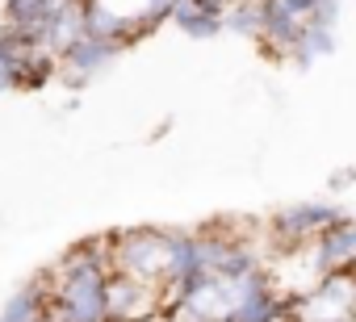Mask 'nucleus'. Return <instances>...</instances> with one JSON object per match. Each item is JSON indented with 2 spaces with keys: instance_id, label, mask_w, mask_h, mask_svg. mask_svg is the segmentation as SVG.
Wrapping results in <instances>:
<instances>
[{
  "instance_id": "obj_1",
  "label": "nucleus",
  "mask_w": 356,
  "mask_h": 322,
  "mask_svg": "<svg viewBox=\"0 0 356 322\" xmlns=\"http://www.w3.org/2000/svg\"><path fill=\"white\" fill-rule=\"evenodd\" d=\"M109 239L76 243L47 272V305L51 322H105V280H109Z\"/></svg>"
},
{
  "instance_id": "obj_2",
  "label": "nucleus",
  "mask_w": 356,
  "mask_h": 322,
  "mask_svg": "<svg viewBox=\"0 0 356 322\" xmlns=\"http://www.w3.org/2000/svg\"><path fill=\"white\" fill-rule=\"evenodd\" d=\"M109 239V268L147 285H168V239L172 230H155V226H130V230H113Z\"/></svg>"
},
{
  "instance_id": "obj_3",
  "label": "nucleus",
  "mask_w": 356,
  "mask_h": 322,
  "mask_svg": "<svg viewBox=\"0 0 356 322\" xmlns=\"http://www.w3.org/2000/svg\"><path fill=\"white\" fill-rule=\"evenodd\" d=\"M289 322H356V264L323 272L310 289L289 297Z\"/></svg>"
},
{
  "instance_id": "obj_4",
  "label": "nucleus",
  "mask_w": 356,
  "mask_h": 322,
  "mask_svg": "<svg viewBox=\"0 0 356 322\" xmlns=\"http://www.w3.org/2000/svg\"><path fill=\"white\" fill-rule=\"evenodd\" d=\"M163 301L168 297L159 285H147V280H134L122 272H109V280H105V322H151V318H159Z\"/></svg>"
},
{
  "instance_id": "obj_5",
  "label": "nucleus",
  "mask_w": 356,
  "mask_h": 322,
  "mask_svg": "<svg viewBox=\"0 0 356 322\" xmlns=\"http://www.w3.org/2000/svg\"><path fill=\"white\" fill-rule=\"evenodd\" d=\"M285 314H289V297L260 268V272L235 280V305H231V314L222 322H281Z\"/></svg>"
},
{
  "instance_id": "obj_6",
  "label": "nucleus",
  "mask_w": 356,
  "mask_h": 322,
  "mask_svg": "<svg viewBox=\"0 0 356 322\" xmlns=\"http://www.w3.org/2000/svg\"><path fill=\"white\" fill-rule=\"evenodd\" d=\"M118 55H122V46H118V42L80 38V42H72V46L59 55V80H63L67 88H84V84H88L92 76H101Z\"/></svg>"
},
{
  "instance_id": "obj_7",
  "label": "nucleus",
  "mask_w": 356,
  "mask_h": 322,
  "mask_svg": "<svg viewBox=\"0 0 356 322\" xmlns=\"http://www.w3.org/2000/svg\"><path fill=\"white\" fill-rule=\"evenodd\" d=\"M348 264H356V218L339 214L323 235L310 239V272L323 276V272H335Z\"/></svg>"
},
{
  "instance_id": "obj_8",
  "label": "nucleus",
  "mask_w": 356,
  "mask_h": 322,
  "mask_svg": "<svg viewBox=\"0 0 356 322\" xmlns=\"http://www.w3.org/2000/svg\"><path fill=\"white\" fill-rule=\"evenodd\" d=\"M339 218L335 205H323V201H302V205H289L273 218V235L285 243V247H302L310 243L314 235H323L331 222Z\"/></svg>"
},
{
  "instance_id": "obj_9",
  "label": "nucleus",
  "mask_w": 356,
  "mask_h": 322,
  "mask_svg": "<svg viewBox=\"0 0 356 322\" xmlns=\"http://www.w3.org/2000/svg\"><path fill=\"white\" fill-rule=\"evenodd\" d=\"M222 0H181V5L172 9V26L181 30V34H189V38H197V42H206V38H218L222 34Z\"/></svg>"
},
{
  "instance_id": "obj_10",
  "label": "nucleus",
  "mask_w": 356,
  "mask_h": 322,
  "mask_svg": "<svg viewBox=\"0 0 356 322\" xmlns=\"http://www.w3.org/2000/svg\"><path fill=\"white\" fill-rule=\"evenodd\" d=\"M260 5V38L273 51H293L302 38V22L281 5V0H256Z\"/></svg>"
},
{
  "instance_id": "obj_11",
  "label": "nucleus",
  "mask_w": 356,
  "mask_h": 322,
  "mask_svg": "<svg viewBox=\"0 0 356 322\" xmlns=\"http://www.w3.org/2000/svg\"><path fill=\"white\" fill-rule=\"evenodd\" d=\"M51 13V0H5V38L13 42H38V30Z\"/></svg>"
},
{
  "instance_id": "obj_12",
  "label": "nucleus",
  "mask_w": 356,
  "mask_h": 322,
  "mask_svg": "<svg viewBox=\"0 0 356 322\" xmlns=\"http://www.w3.org/2000/svg\"><path fill=\"white\" fill-rule=\"evenodd\" d=\"M0 322H51V305H47V276L26 280L5 305H0Z\"/></svg>"
},
{
  "instance_id": "obj_13",
  "label": "nucleus",
  "mask_w": 356,
  "mask_h": 322,
  "mask_svg": "<svg viewBox=\"0 0 356 322\" xmlns=\"http://www.w3.org/2000/svg\"><path fill=\"white\" fill-rule=\"evenodd\" d=\"M335 51V30H314V26H302V38L293 46V63L298 67H310L314 59L331 55Z\"/></svg>"
},
{
  "instance_id": "obj_14",
  "label": "nucleus",
  "mask_w": 356,
  "mask_h": 322,
  "mask_svg": "<svg viewBox=\"0 0 356 322\" xmlns=\"http://www.w3.org/2000/svg\"><path fill=\"white\" fill-rule=\"evenodd\" d=\"M30 42H13L0 34V92H13L22 84V63H26Z\"/></svg>"
},
{
  "instance_id": "obj_15",
  "label": "nucleus",
  "mask_w": 356,
  "mask_h": 322,
  "mask_svg": "<svg viewBox=\"0 0 356 322\" xmlns=\"http://www.w3.org/2000/svg\"><path fill=\"white\" fill-rule=\"evenodd\" d=\"M222 30L243 34V38H260V5L256 0H239V5L222 9Z\"/></svg>"
},
{
  "instance_id": "obj_16",
  "label": "nucleus",
  "mask_w": 356,
  "mask_h": 322,
  "mask_svg": "<svg viewBox=\"0 0 356 322\" xmlns=\"http://www.w3.org/2000/svg\"><path fill=\"white\" fill-rule=\"evenodd\" d=\"M159 322H206V318H197L189 305H181V301H168L163 310H159Z\"/></svg>"
},
{
  "instance_id": "obj_17",
  "label": "nucleus",
  "mask_w": 356,
  "mask_h": 322,
  "mask_svg": "<svg viewBox=\"0 0 356 322\" xmlns=\"http://www.w3.org/2000/svg\"><path fill=\"white\" fill-rule=\"evenodd\" d=\"M281 5H285V9H289V13H293L298 22H306V17H310V13H314L318 5H323V0H281Z\"/></svg>"
},
{
  "instance_id": "obj_18",
  "label": "nucleus",
  "mask_w": 356,
  "mask_h": 322,
  "mask_svg": "<svg viewBox=\"0 0 356 322\" xmlns=\"http://www.w3.org/2000/svg\"><path fill=\"white\" fill-rule=\"evenodd\" d=\"M352 180H356V168H339V172H331V193H343Z\"/></svg>"
}]
</instances>
